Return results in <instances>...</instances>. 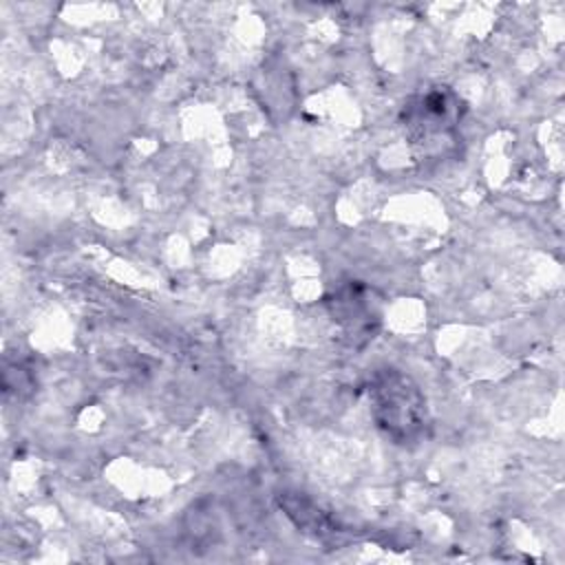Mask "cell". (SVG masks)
Returning a JSON list of instances; mask_svg holds the SVG:
<instances>
[{"instance_id":"cell-1","label":"cell","mask_w":565,"mask_h":565,"mask_svg":"<svg viewBox=\"0 0 565 565\" xmlns=\"http://www.w3.org/2000/svg\"><path fill=\"white\" fill-rule=\"evenodd\" d=\"M369 395L373 419L395 444L411 446L426 437V397L408 375L397 369H382L373 375Z\"/></svg>"},{"instance_id":"cell-2","label":"cell","mask_w":565,"mask_h":565,"mask_svg":"<svg viewBox=\"0 0 565 565\" xmlns=\"http://www.w3.org/2000/svg\"><path fill=\"white\" fill-rule=\"evenodd\" d=\"M461 115L459 99L446 88H433L424 95H417L404 108V121L411 130L415 143H422L424 150H430L441 139H450Z\"/></svg>"},{"instance_id":"cell-3","label":"cell","mask_w":565,"mask_h":565,"mask_svg":"<svg viewBox=\"0 0 565 565\" xmlns=\"http://www.w3.org/2000/svg\"><path fill=\"white\" fill-rule=\"evenodd\" d=\"M331 302V311L335 316V320L342 324L344 333L353 340L358 338H373V322L377 320L375 309L366 296V289L358 287V285H349L344 289H340Z\"/></svg>"}]
</instances>
